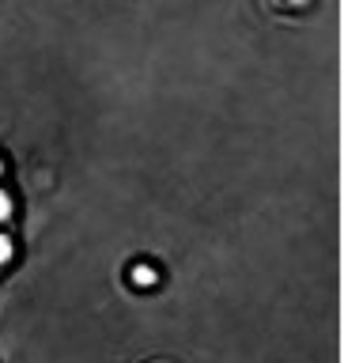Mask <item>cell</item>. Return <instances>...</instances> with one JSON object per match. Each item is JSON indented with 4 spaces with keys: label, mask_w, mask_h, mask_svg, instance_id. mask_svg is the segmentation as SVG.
Returning a JSON list of instances; mask_svg holds the SVG:
<instances>
[{
    "label": "cell",
    "mask_w": 344,
    "mask_h": 363,
    "mask_svg": "<svg viewBox=\"0 0 344 363\" xmlns=\"http://www.w3.org/2000/svg\"><path fill=\"white\" fill-rule=\"evenodd\" d=\"M8 216H11V197L0 189V220H8Z\"/></svg>",
    "instance_id": "obj_1"
},
{
    "label": "cell",
    "mask_w": 344,
    "mask_h": 363,
    "mask_svg": "<svg viewBox=\"0 0 344 363\" xmlns=\"http://www.w3.org/2000/svg\"><path fill=\"white\" fill-rule=\"evenodd\" d=\"M8 257H11V238L0 235V261H8Z\"/></svg>",
    "instance_id": "obj_2"
}]
</instances>
